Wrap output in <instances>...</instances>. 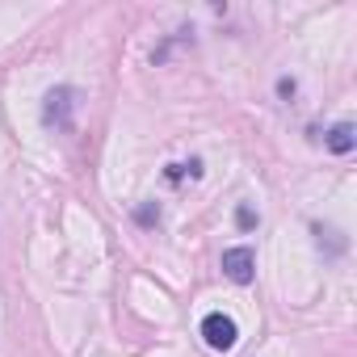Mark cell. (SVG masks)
I'll list each match as a JSON object with an SVG mask.
<instances>
[{"label": "cell", "mask_w": 357, "mask_h": 357, "mask_svg": "<svg viewBox=\"0 0 357 357\" xmlns=\"http://www.w3.org/2000/svg\"><path fill=\"white\" fill-rule=\"evenodd\" d=\"M202 336H206V344H211L215 353H227V349L236 344V319L223 315V311H215V315L202 319Z\"/></svg>", "instance_id": "1"}, {"label": "cell", "mask_w": 357, "mask_h": 357, "mask_svg": "<svg viewBox=\"0 0 357 357\" xmlns=\"http://www.w3.org/2000/svg\"><path fill=\"white\" fill-rule=\"evenodd\" d=\"M252 269H257V257H252V248H227L223 252V273L231 278V282H252Z\"/></svg>", "instance_id": "2"}, {"label": "cell", "mask_w": 357, "mask_h": 357, "mask_svg": "<svg viewBox=\"0 0 357 357\" xmlns=\"http://www.w3.org/2000/svg\"><path fill=\"white\" fill-rule=\"evenodd\" d=\"M328 147H332V151H349V147H353V126H349V122H340V126L328 135Z\"/></svg>", "instance_id": "3"}]
</instances>
